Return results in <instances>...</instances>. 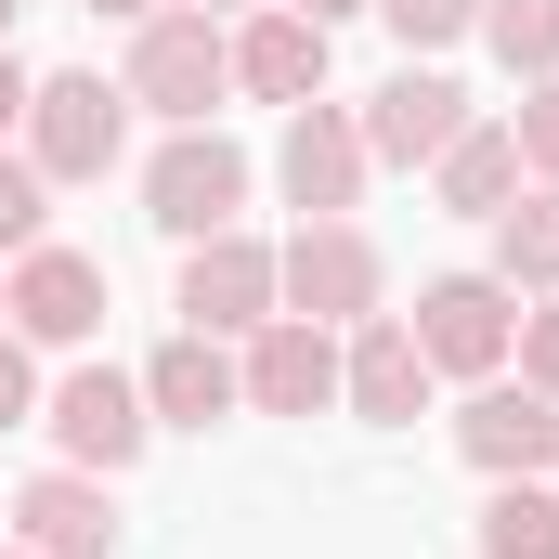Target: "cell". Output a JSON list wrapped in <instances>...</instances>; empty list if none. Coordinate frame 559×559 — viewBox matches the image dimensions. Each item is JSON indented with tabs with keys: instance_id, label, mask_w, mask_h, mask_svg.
<instances>
[{
	"instance_id": "cell-17",
	"label": "cell",
	"mask_w": 559,
	"mask_h": 559,
	"mask_svg": "<svg viewBox=\"0 0 559 559\" xmlns=\"http://www.w3.org/2000/svg\"><path fill=\"white\" fill-rule=\"evenodd\" d=\"M429 182H442V209H455V222H495L534 169H521V131H508V118H468V131L429 156Z\"/></svg>"
},
{
	"instance_id": "cell-16",
	"label": "cell",
	"mask_w": 559,
	"mask_h": 559,
	"mask_svg": "<svg viewBox=\"0 0 559 559\" xmlns=\"http://www.w3.org/2000/svg\"><path fill=\"white\" fill-rule=\"evenodd\" d=\"M235 404H248V378H235V352L195 338V325L143 365V417H156V429H209V417H235Z\"/></svg>"
},
{
	"instance_id": "cell-7",
	"label": "cell",
	"mask_w": 559,
	"mask_h": 559,
	"mask_svg": "<svg viewBox=\"0 0 559 559\" xmlns=\"http://www.w3.org/2000/svg\"><path fill=\"white\" fill-rule=\"evenodd\" d=\"M0 312H13V338H26V352H92V338H105V261L39 235V248L0 274Z\"/></svg>"
},
{
	"instance_id": "cell-30",
	"label": "cell",
	"mask_w": 559,
	"mask_h": 559,
	"mask_svg": "<svg viewBox=\"0 0 559 559\" xmlns=\"http://www.w3.org/2000/svg\"><path fill=\"white\" fill-rule=\"evenodd\" d=\"M0 559H39V547H13V534H0Z\"/></svg>"
},
{
	"instance_id": "cell-27",
	"label": "cell",
	"mask_w": 559,
	"mask_h": 559,
	"mask_svg": "<svg viewBox=\"0 0 559 559\" xmlns=\"http://www.w3.org/2000/svg\"><path fill=\"white\" fill-rule=\"evenodd\" d=\"M286 13H312V26L338 39V26H352V13H378V0H286Z\"/></svg>"
},
{
	"instance_id": "cell-18",
	"label": "cell",
	"mask_w": 559,
	"mask_h": 559,
	"mask_svg": "<svg viewBox=\"0 0 559 559\" xmlns=\"http://www.w3.org/2000/svg\"><path fill=\"white\" fill-rule=\"evenodd\" d=\"M495 286L559 299V182H534V195H508V209H495Z\"/></svg>"
},
{
	"instance_id": "cell-29",
	"label": "cell",
	"mask_w": 559,
	"mask_h": 559,
	"mask_svg": "<svg viewBox=\"0 0 559 559\" xmlns=\"http://www.w3.org/2000/svg\"><path fill=\"white\" fill-rule=\"evenodd\" d=\"M195 13H248V0H195Z\"/></svg>"
},
{
	"instance_id": "cell-24",
	"label": "cell",
	"mask_w": 559,
	"mask_h": 559,
	"mask_svg": "<svg viewBox=\"0 0 559 559\" xmlns=\"http://www.w3.org/2000/svg\"><path fill=\"white\" fill-rule=\"evenodd\" d=\"M508 365H521V378L559 404V299H521V338H508Z\"/></svg>"
},
{
	"instance_id": "cell-25",
	"label": "cell",
	"mask_w": 559,
	"mask_h": 559,
	"mask_svg": "<svg viewBox=\"0 0 559 559\" xmlns=\"http://www.w3.org/2000/svg\"><path fill=\"white\" fill-rule=\"evenodd\" d=\"M0 429H39V352L0 325Z\"/></svg>"
},
{
	"instance_id": "cell-15",
	"label": "cell",
	"mask_w": 559,
	"mask_h": 559,
	"mask_svg": "<svg viewBox=\"0 0 559 559\" xmlns=\"http://www.w3.org/2000/svg\"><path fill=\"white\" fill-rule=\"evenodd\" d=\"M235 92H261V105H312V92H325V26L286 13V0H261V13L235 26Z\"/></svg>"
},
{
	"instance_id": "cell-14",
	"label": "cell",
	"mask_w": 559,
	"mask_h": 559,
	"mask_svg": "<svg viewBox=\"0 0 559 559\" xmlns=\"http://www.w3.org/2000/svg\"><path fill=\"white\" fill-rule=\"evenodd\" d=\"M0 521H13V547H39V559H118V508H105L92 468H39Z\"/></svg>"
},
{
	"instance_id": "cell-23",
	"label": "cell",
	"mask_w": 559,
	"mask_h": 559,
	"mask_svg": "<svg viewBox=\"0 0 559 559\" xmlns=\"http://www.w3.org/2000/svg\"><path fill=\"white\" fill-rule=\"evenodd\" d=\"M508 131H521V169H534V182H559V79H534V92L508 105Z\"/></svg>"
},
{
	"instance_id": "cell-20",
	"label": "cell",
	"mask_w": 559,
	"mask_h": 559,
	"mask_svg": "<svg viewBox=\"0 0 559 559\" xmlns=\"http://www.w3.org/2000/svg\"><path fill=\"white\" fill-rule=\"evenodd\" d=\"M481 39H495V66L534 92V79H559V0H481Z\"/></svg>"
},
{
	"instance_id": "cell-8",
	"label": "cell",
	"mask_w": 559,
	"mask_h": 559,
	"mask_svg": "<svg viewBox=\"0 0 559 559\" xmlns=\"http://www.w3.org/2000/svg\"><path fill=\"white\" fill-rule=\"evenodd\" d=\"M365 169H378V156H365V118H352V105H325V92H312V105H286L274 182H286V209H299V222H352Z\"/></svg>"
},
{
	"instance_id": "cell-21",
	"label": "cell",
	"mask_w": 559,
	"mask_h": 559,
	"mask_svg": "<svg viewBox=\"0 0 559 559\" xmlns=\"http://www.w3.org/2000/svg\"><path fill=\"white\" fill-rule=\"evenodd\" d=\"M39 235H52V182H39L26 143H0V261H26Z\"/></svg>"
},
{
	"instance_id": "cell-11",
	"label": "cell",
	"mask_w": 559,
	"mask_h": 559,
	"mask_svg": "<svg viewBox=\"0 0 559 559\" xmlns=\"http://www.w3.org/2000/svg\"><path fill=\"white\" fill-rule=\"evenodd\" d=\"M352 118H365V156H378V169H429L442 143L468 131V92H455L442 66H417V52H404V66L378 79V105H352Z\"/></svg>"
},
{
	"instance_id": "cell-4",
	"label": "cell",
	"mask_w": 559,
	"mask_h": 559,
	"mask_svg": "<svg viewBox=\"0 0 559 559\" xmlns=\"http://www.w3.org/2000/svg\"><path fill=\"white\" fill-rule=\"evenodd\" d=\"M404 325H417L429 378H508V338H521V286H495V274H429Z\"/></svg>"
},
{
	"instance_id": "cell-22",
	"label": "cell",
	"mask_w": 559,
	"mask_h": 559,
	"mask_svg": "<svg viewBox=\"0 0 559 559\" xmlns=\"http://www.w3.org/2000/svg\"><path fill=\"white\" fill-rule=\"evenodd\" d=\"M378 26H391V39H404V52H455V39H481V0H378Z\"/></svg>"
},
{
	"instance_id": "cell-13",
	"label": "cell",
	"mask_w": 559,
	"mask_h": 559,
	"mask_svg": "<svg viewBox=\"0 0 559 559\" xmlns=\"http://www.w3.org/2000/svg\"><path fill=\"white\" fill-rule=\"evenodd\" d=\"M338 404H352L365 429H404V417L429 404V352H417L404 312H365V325L338 338Z\"/></svg>"
},
{
	"instance_id": "cell-28",
	"label": "cell",
	"mask_w": 559,
	"mask_h": 559,
	"mask_svg": "<svg viewBox=\"0 0 559 559\" xmlns=\"http://www.w3.org/2000/svg\"><path fill=\"white\" fill-rule=\"evenodd\" d=\"M92 13H118V26H143V13H156V0H92Z\"/></svg>"
},
{
	"instance_id": "cell-31",
	"label": "cell",
	"mask_w": 559,
	"mask_h": 559,
	"mask_svg": "<svg viewBox=\"0 0 559 559\" xmlns=\"http://www.w3.org/2000/svg\"><path fill=\"white\" fill-rule=\"evenodd\" d=\"M0 39H13V0H0Z\"/></svg>"
},
{
	"instance_id": "cell-6",
	"label": "cell",
	"mask_w": 559,
	"mask_h": 559,
	"mask_svg": "<svg viewBox=\"0 0 559 559\" xmlns=\"http://www.w3.org/2000/svg\"><path fill=\"white\" fill-rule=\"evenodd\" d=\"M118 143H131V92L79 79V66L26 92V156H39V182H105V169H118Z\"/></svg>"
},
{
	"instance_id": "cell-9",
	"label": "cell",
	"mask_w": 559,
	"mask_h": 559,
	"mask_svg": "<svg viewBox=\"0 0 559 559\" xmlns=\"http://www.w3.org/2000/svg\"><path fill=\"white\" fill-rule=\"evenodd\" d=\"M455 455H468L481 481H559V404L534 391V378H468Z\"/></svg>"
},
{
	"instance_id": "cell-19",
	"label": "cell",
	"mask_w": 559,
	"mask_h": 559,
	"mask_svg": "<svg viewBox=\"0 0 559 559\" xmlns=\"http://www.w3.org/2000/svg\"><path fill=\"white\" fill-rule=\"evenodd\" d=\"M481 559H559V481H495L481 495Z\"/></svg>"
},
{
	"instance_id": "cell-3",
	"label": "cell",
	"mask_w": 559,
	"mask_h": 559,
	"mask_svg": "<svg viewBox=\"0 0 559 559\" xmlns=\"http://www.w3.org/2000/svg\"><path fill=\"white\" fill-rule=\"evenodd\" d=\"M274 286H286V312H299V325H338V338H352V325L378 312L391 261H378V235H365V222H299V235L274 248Z\"/></svg>"
},
{
	"instance_id": "cell-5",
	"label": "cell",
	"mask_w": 559,
	"mask_h": 559,
	"mask_svg": "<svg viewBox=\"0 0 559 559\" xmlns=\"http://www.w3.org/2000/svg\"><path fill=\"white\" fill-rule=\"evenodd\" d=\"M39 429H52V455H66V468H92V481H118L143 442H156L143 378H118V365H66V378H52V404H39Z\"/></svg>"
},
{
	"instance_id": "cell-1",
	"label": "cell",
	"mask_w": 559,
	"mask_h": 559,
	"mask_svg": "<svg viewBox=\"0 0 559 559\" xmlns=\"http://www.w3.org/2000/svg\"><path fill=\"white\" fill-rule=\"evenodd\" d=\"M131 92L143 118H169V131H209L222 118V92H235V26L222 13H195V0H156L131 26Z\"/></svg>"
},
{
	"instance_id": "cell-10",
	"label": "cell",
	"mask_w": 559,
	"mask_h": 559,
	"mask_svg": "<svg viewBox=\"0 0 559 559\" xmlns=\"http://www.w3.org/2000/svg\"><path fill=\"white\" fill-rule=\"evenodd\" d=\"M286 312V286H274V248L261 235H195L182 248V325L195 338H261Z\"/></svg>"
},
{
	"instance_id": "cell-26",
	"label": "cell",
	"mask_w": 559,
	"mask_h": 559,
	"mask_svg": "<svg viewBox=\"0 0 559 559\" xmlns=\"http://www.w3.org/2000/svg\"><path fill=\"white\" fill-rule=\"evenodd\" d=\"M26 92H39V79H26V66H13V39H0V131H26Z\"/></svg>"
},
{
	"instance_id": "cell-2",
	"label": "cell",
	"mask_w": 559,
	"mask_h": 559,
	"mask_svg": "<svg viewBox=\"0 0 559 559\" xmlns=\"http://www.w3.org/2000/svg\"><path fill=\"white\" fill-rule=\"evenodd\" d=\"M235 209H248V143H222V118L209 131H169L156 156H143V222L156 235H235Z\"/></svg>"
},
{
	"instance_id": "cell-12",
	"label": "cell",
	"mask_w": 559,
	"mask_h": 559,
	"mask_svg": "<svg viewBox=\"0 0 559 559\" xmlns=\"http://www.w3.org/2000/svg\"><path fill=\"white\" fill-rule=\"evenodd\" d=\"M235 378H248V417H325V404H338V325L274 312V325L235 352Z\"/></svg>"
}]
</instances>
